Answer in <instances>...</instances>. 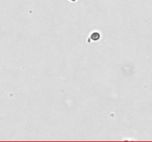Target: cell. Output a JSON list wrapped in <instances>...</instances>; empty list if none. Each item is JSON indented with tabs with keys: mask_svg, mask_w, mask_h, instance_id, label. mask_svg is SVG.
Instances as JSON below:
<instances>
[{
	"mask_svg": "<svg viewBox=\"0 0 152 142\" xmlns=\"http://www.w3.org/2000/svg\"><path fill=\"white\" fill-rule=\"evenodd\" d=\"M69 1H71V2H76V0H69Z\"/></svg>",
	"mask_w": 152,
	"mask_h": 142,
	"instance_id": "cell-1",
	"label": "cell"
}]
</instances>
